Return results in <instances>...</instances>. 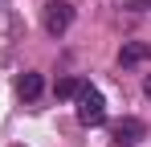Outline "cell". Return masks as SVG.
<instances>
[{"label":"cell","instance_id":"1","mask_svg":"<svg viewBox=\"0 0 151 147\" xmlns=\"http://www.w3.org/2000/svg\"><path fill=\"white\" fill-rule=\"evenodd\" d=\"M78 122L82 127H102L106 122V98H102V90H94V86L78 90Z\"/></svg>","mask_w":151,"mask_h":147},{"label":"cell","instance_id":"6","mask_svg":"<svg viewBox=\"0 0 151 147\" xmlns=\"http://www.w3.org/2000/svg\"><path fill=\"white\" fill-rule=\"evenodd\" d=\"M78 90H82L78 78H57V86H53V94H57V98H78Z\"/></svg>","mask_w":151,"mask_h":147},{"label":"cell","instance_id":"3","mask_svg":"<svg viewBox=\"0 0 151 147\" xmlns=\"http://www.w3.org/2000/svg\"><path fill=\"white\" fill-rule=\"evenodd\" d=\"M143 135H147V127H143V119H135V115H127V119L114 122V143H119V147L143 143Z\"/></svg>","mask_w":151,"mask_h":147},{"label":"cell","instance_id":"4","mask_svg":"<svg viewBox=\"0 0 151 147\" xmlns=\"http://www.w3.org/2000/svg\"><path fill=\"white\" fill-rule=\"evenodd\" d=\"M143 61H151V45L147 41H123L119 66H143Z\"/></svg>","mask_w":151,"mask_h":147},{"label":"cell","instance_id":"5","mask_svg":"<svg viewBox=\"0 0 151 147\" xmlns=\"http://www.w3.org/2000/svg\"><path fill=\"white\" fill-rule=\"evenodd\" d=\"M41 90H45V82H41V74H21L17 78V94L25 98V102H33V98H41Z\"/></svg>","mask_w":151,"mask_h":147},{"label":"cell","instance_id":"2","mask_svg":"<svg viewBox=\"0 0 151 147\" xmlns=\"http://www.w3.org/2000/svg\"><path fill=\"white\" fill-rule=\"evenodd\" d=\"M41 24H45L49 37H61V33L74 24V4H70V0H49V4L41 8Z\"/></svg>","mask_w":151,"mask_h":147},{"label":"cell","instance_id":"7","mask_svg":"<svg viewBox=\"0 0 151 147\" xmlns=\"http://www.w3.org/2000/svg\"><path fill=\"white\" fill-rule=\"evenodd\" d=\"M143 94H147V102H151V74H147V82H143Z\"/></svg>","mask_w":151,"mask_h":147}]
</instances>
